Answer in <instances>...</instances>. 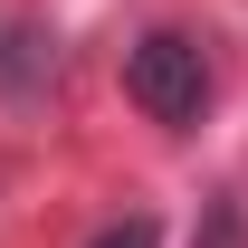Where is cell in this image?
<instances>
[{
  "label": "cell",
  "instance_id": "2",
  "mask_svg": "<svg viewBox=\"0 0 248 248\" xmlns=\"http://www.w3.org/2000/svg\"><path fill=\"white\" fill-rule=\"evenodd\" d=\"M86 248H162V229H153L143 210H134V219H115V229H95Z\"/></svg>",
  "mask_w": 248,
  "mask_h": 248
},
{
  "label": "cell",
  "instance_id": "1",
  "mask_svg": "<svg viewBox=\"0 0 248 248\" xmlns=\"http://www.w3.org/2000/svg\"><path fill=\"white\" fill-rule=\"evenodd\" d=\"M124 95H134L153 124H201V105H210V58H201V38L153 29L134 58H124Z\"/></svg>",
  "mask_w": 248,
  "mask_h": 248
}]
</instances>
